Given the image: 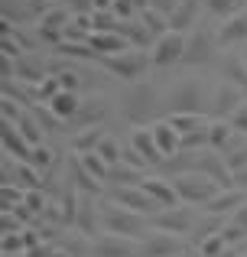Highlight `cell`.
Masks as SVG:
<instances>
[{"label":"cell","mask_w":247,"mask_h":257,"mask_svg":"<svg viewBox=\"0 0 247 257\" xmlns=\"http://www.w3.org/2000/svg\"><path fill=\"white\" fill-rule=\"evenodd\" d=\"M172 186H176V192H179V202H185V205H208V202L221 192V186H218L211 176H205L198 170L172 176Z\"/></svg>","instance_id":"1"},{"label":"cell","mask_w":247,"mask_h":257,"mask_svg":"<svg viewBox=\"0 0 247 257\" xmlns=\"http://www.w3.org/2000/svg\"><path fill=\"white\" fill-rule=\"evenodd\" d=\"M166 104H169V114H205L208 91H205V85L198 78H182V82L169 88Z\"/></svg>","instance_id":"2"},{"label":"cell","mask_w":247,"mask_h":257,"mask_svg":"<svg viewBox=\"0 0 247 257\" xmlns=\"http://www.w3.org/2000/svg\"><path fill=\"white\" fill-rule=\"evenodd\" d=\"M146 225L150 221L143 218L133 208H124L121 202H111V205L101 208V228L108 234H124V238H137V234H146Z\"/></svg>","instance_id":"3"},{"label":"cell","mask_w":247,"mask_h":257,"mask_svg":"<svg viewBox=\"0 0 247 257\" xmlns=\"http://www.w3.org/2000/svg\"><path fill=\"white\" fill-rule=\"evenodd\" d=\"M156 111H159V94H156V88H153V85L137 82V88H130V91H127L124 114H127V120H130V124L143 127L146 120L156 117Z\"/></svg>","instance_id":"4"},{"label":"cell","mask_w":247,"mask_h":257,"mask_svg":"<svg viewBox=\"0 0 247 257\" xmlns=\"http://www.w3.org/2000/svg\"><path fill=\"white\" fill-rule=\"evenodd\" d=\"M153 65V56H146L143 49H127V52H117V56H108L104 59V69L114 72L117 78H124V82H137V78H143V72Z\"/></svg>","instance_id":"5"},{"label":"cell","mask_w":247,"mask_h":257,"mask_svg":"<svg viewBox=\"0 0 247 257\" xmlns=\"http://www.w3.org/2000/svg\"><path fill=\"white\" fill-rule=\"evenodd\" d=\"M215 43H218V36L211 33V26L208 23H195V26H192V33L185 36V56H182V62L205 65L211 59V52H215Z\"/></svg>","instance_id":"6"},{"label":"cell","mask_w":247,"mask_h":257,"mask_svg":"<svg viewBox=\"0 0 247 257\" xmlns=\"http://www.w3.org/2000/svg\"><path fill=\"white\" fill-rule=\"evenodd\" d=\"M189 251L182 234H169V231H159V234H146L140 241V251L137 257H182Z\"/></svg>","instance_id":"7"},{"label":"cell","mask_w":247,"mask_h":257,"mask_svg":"<svg viewBox=\"0 0 247 257\" xmlns=\"http://www.w3.org/2000/svg\"><path fill=\"white\" fill-rule=\"evenodd\" d=\"M111 202H121L124 208H133L140 215H156L163 208L143 186H114L111 189Z\"/></svg>","instance_id":"8"},{"label":"cell","mask_w":247,"mask_h":257,"mask_svg":"<svg viewBox=\"0 0 247 257\" xmlns=\"http://www.w3.org/2000/svg\"><path fill=\"white\" fill-rule=\"evenodd\" d=\"M185 36L189 33H179V30H169L153 43L150 56H153V65H172V62H182L185 56Z\"/></svg>","instance_id":"9"},{"label":"cell","mask_w":247,"mask_h":257,"mask_svg":"<svg viewBox=\"0 0 247 257\" xmlns=\"http://www.w3.org/2000/svg\"><path fill=\"white\" fill-rule=\"evenodd\" d=\"M137 251H140V241L124 238V234H101L88 247L91 257H137Z\"/></svg>","instance_id":"10"},{"label":"cell","mask_w":247,"mask_h":257,"mask_svg":"<svg viewBox=\"0 0 247 257\" xmlns=\"http://www.w3.org/2000/svg\"><path fill=\"white\" fill-rule=\"evenodd\" d=\"M150 228H156V231H169V234H189L192 228H195V218H192L189 208H163V215H150Z\"/></svg>","instance_id":"11"},{"label":"cell","mask_w":247,"mask_h":257,"mask_svg":"<svg viewBox=\"0 0 247 257\" xmlns=\"http://www.w3.org/2000/svg\"><path fill=\"white\" fill-rule=\"evenodd\" d=\"M195 170L205 173V176H211V179H215L221 189H231V186H234V173L228 170V163H224V153H218V150H202V153H198Z\"/></svg>","instance_id":"12"},{"label":"cell","mask_w":247,"mask_h":257,"mask_svg":"<svg viewBox=\"0 0 247 257\" xmlns=\"http://www.w3.org/2000/svg\"><path fill=\"white\" fill-rule=\"evenodd\" d=\"M241 104H244L241 85L221 82V85H218V91H215V98H211V114H215V117H231Z\"/></svg>","instance_id":"13"},{"label":"cell","mask_w":247,"mask_h":257,"mask_svg":"<svg viewBox=\"0 0 247 257\" xmlns=\"http://www.w3.org/2000/svg\"><path fill=\"white\" fill-rule=\"evenodd\" d=\"M69 13L62 10V7H52V10H46L43 17H39V36L46 39V43L59 46L65 39V26H69Z\"/></svg>","instance_id":"14"},{"label":"cell","mask_w":247,"mask_h":257,"mask_svg":"<svg viewBox=\"0 0 247 257\" xmlns=\"http://www.w3.org/2000/svg\"><path fill=\"white\" fill-rule=\"evenodd\" d=\"M244 39H247V7L224 17V23L218 26V46H241Z\"/></svg>","instance_id":"15"},{"label":"cell","mask_w":247,"mask_h":257,"mask_svg":"<svg viewBox=\"0 0 247 257\" xmlns=\"http://www.w3.org/2000/svg\"><path fill=\"white\" fill-rule=\"evenodd\" d=\"M75 225L82 228L88 238H101V208H95L91 192H85L82 199H78V218H75Z\"/></svg>","instance_id":"16"},{"label":"cell","mask_w":247,"mask_h":257,"mask_svg":"<svg viewBox=\"0 0 247 257\" xmlns=\"http://www.w3.org/2000/svg\"><path fill=\"white\" fill-rule=\"evenodd\" d=\"M234 144H237L234 124H231L228 117H211V124H208V150L224 153V150H231Z\"/></svg>","instance_id":"17"},{"label":"cell","mask_w":247,"mask_h":257,"mask_svg":"<svg viewBox=\"0 0 247 257\" xmlns=\"http://www.w3.org/2000/svg\"><path fill=\"white\" fill-rule=\"evenodd\" d=\"M88 46L98 52V56H117V52L133 49L130 39L121 36L117 30H111V33H91V36H88Z\"/></svg>","instance_id":"18"},{"label":"cell","mask_w":247,"mask_h":257,"mask_svg":"<svg viewBox=\"0 0 247 257\" xmlns=\"http://www.w3.org/2000/svg\"><path fill=\"white\" fill-rule=\"evenodd\" d=\"M247 202V195H244V189H237V186H231V189H221V192L215 195V199L205 205V212L208 215H234L237 208H241Z\"/></svg>","instance_id":"19"},{"label":"cell","mask_w":247,"mask_h":257,"mask_svg":"<svg viewBox=\"0 0 247 257\" xmlns=\"http://www.w3.org/2000/svg\"><path fill=\"white\" fill-rule=\"evenodd\" d=\"M140 186H143L146 192H150V195H153V199H156L163 208L179 205V192H176V186H172V179H159V176H143V182H140Z\"/></svg>","instance_id":"20"},{"label":"cell","mask_w":247,"mask_h":257,"mask_svg":"<svg viewBox=\"0 0 247 257\" xmlns=\"http://www.w3.org/2000/svg\"><path fill=\"white\" fill-rule=\"evenodd\" d=\"M202 7H205V0H179V7L169 17V30L189 33V26L198 23V10H202Z\"/></svg>","instance_id":"21"},{"label":"cell","mask_w":247,"mask_h":257,"mask_svg":"<svg viewBox=\"0 0 247 257\" xmlns=\"http://www.w3.org/2000/svg\"><path fill=\"white\" fill-rule=\"evenodd\" d=\"M133 147H137V153L146 160V166H159L166 160L163 150L156 147V137H153L150 127H137V131H133Z\"/></svg>","instance_id":"22"},{"label":"cell","mask_w":247,"mask_h":257,"mask_svg":"<svg viewBox=\"0 0 247 257\" xmlns=\"http://www.w3.org/2000/svg\"><path fill=\"white\" fill-rule=\"evenodd\" d=\"M104 114H108L104 101H101V98H95V101H85V104L78 107V114L69 120V124L75 127V134H78V131H85V127H98V124L104 120Z\"/></svg>","instance_id":"23"},{"label":"cell","mask_w":247,"mask_h":257,"mask_svg":"<svg viewBox=\"0 0 247 257\" xmlns=\"http://www.w3.org/2000/svg\"><path fill=\"white\" fill-rule=\"evenodd\" d=\"M150 131H153V137H156V147L163 150V157H172V153L182 150V134H179L169 120H159V124L150 127Z\"/></svg>","instance_id":"24"},{"label":"cell","mask_w":247,"mask_h":257,"mask_svg":"<svg viewBox=\"0 0 247 257\" xmlns=\"http://www.w3.org/2000/svg\"><path fill=\"white\" fill-rule=\"evenodd\" d=\"M4 147L10 150V157H13V160H26V163H30L33 147L26 144V137L20 134V127H17V124H10V120H4Z\"/></svg>","instance_id":"25"},{"label":"cell","mask_w":247,"mask_h":257,"mask_svg":"<svg viewBox=\"0 0 247 257\" xmlns=\"http://www.w3.org/2000/svg\"><path fill=\"white\" fill-rule=\"evenodd\" d=\"M49 107H52V114H56L59 120H62V124H69L72 117H75L78 114V107H82V101H78V91H59L56 98L49 101Z\"/></svg>","instance_id":"26"},{"label":"cell","mask_w":247,"mask_h":257,"mask_svg":"<svg viewBox=\"0 0 247 257\" xmlns=\"http://www.w3.org/2000/svg\"><path fill=\"white\" fill-rule=\"evenodd\" d=\"M108 137L104 134V124H98V127H85V131H78L75 134V140H72V147H75L78 153H91V150H98L101 147V140Z\"/></svg>","instance_id":"27"},{"label":"cell","mask_w":247,"mask_h":257,"mask_svg":"<svg viewBox=\"0 0 247 257\" xmlns=\"http://www.w3.org/2000/svg\"><path fill=\"white\" fill-rule=\"evenodd\" d=\"M140 173L143 170H137V166H130V163H117V166H111L108 182H111V189L114 186H140V182H143Z\"/></svg>","instance_id":"28"},{"label":"cell","mask_w":247,"mask_h":257,"mask_svg":"<svg viewBox=\"0 0 247 257\" xmlns=\"http://www.w3.org/2000/svg\"><path fill=\"white\" fill-rule=\"evenodd\" d=\"M140 23L150 30V36H153V39H159L163 33H169V17H166V13H159V10H153V7L140 10Z\"/></svg>","instance_id":"29"},{"label":"cell","mask_w":247,"mask_h":257,"mask_svg":"<svg viewBox=\"0 0 247 257\" xmlns=\"http://www.w3.org/2000/svg\"><path fill=\"white\" fill-rule=\"evenodd\" d=\"M224 78L234 82V85H241V88H247V62H244L241 52H231V56L224 59Z\"/></svg>","instance_id":"30"},{"label":"cell","mask_w":247,"mask_h":257,"mask_svg":"<svg viewBox=\"0 0 247 257\" xmlns=\"http://www.w3.org/2000/svg\"><path fill=\"white\" fill-rule=\"evenodd\" d=\"M78 160H82V166L88 170L91 176H95L98 182H108V176H111V166L104 163L101 157H98V150H91V153H78Z\"/></svg>","instance_id":"31"},{"label":"cell","mask_w":247,"mask_h":257,"mask_svg":"<svg viewBox=\"0 0 247 257\" xmlns=\"http://www.w3.org/2000/svg\"><path fill=\"white\" fill-rule=\"evenodd\" d=\"M198 257H221L228 247H234V244H228V238H224V231H218V234H211V238H205V241H198Z\"/></svg>","instance_id":"32"},{"label":"cell","mask_w":247,"mask_h":257,"mask_svg":"<svg viewBox=\"0 0 247 257\" xmlns=\"http://www.w3.org/2000/svg\"><path fill=\"white\" fill-rule=\"evenodd\" d=\"M56 52H62V56H72V59H95L98 52L91 49L88 43H82V39H62V43L56 46Z\"/></svg>","instance_id":"33"},{"label":"cell","mask_w":247,"mask_h":257,"mask_svg":"<svg viewBox=\"0 0 247 257\" xmlns=\"http://www.w3.org/2000/svg\"><path fill=\"white\" fill-rule=\"evenodd\" d=\"M166 120H169L179 134H189V131H195V127L208 124V117H205V114H169Z\"/></svg>","instance_id":"34"},{"label":"cell","mask_w":247,"mask_h":257,"mask_svg":"<svg viewBox=\"0 0 247 257\" xmlns=\"http://www.w3.org/2000/svg\"><path fill=\"white\" fill-rule=\"evenodd\" d=\"M30 91H33V98H36V101H46V104H49V101L62 91V85H59V75H56V78H43V82L30 85Z\"/></svg>","instance_id":"35"},{"label":"cell","mask_w":247,"mask_h":257,"mask_svg":"<svg viewBox=\"0 0 247 257\" xmlns=\"http://www.w3.org/2000/svg\"><path fill=\"white\" fill-rule=\"evenodd\" d=\"M17 78L36 85V82H43V78H49V75H43V69H39L36 62H30L26 56H20V59H17Z\"/></svg>","instance_id":"36"},{"label":"cell","mask_w":247,"mask_h":257,"mask_svg":"<svg viewBox=\"0 0 247 257\" xmlns=\"http://www.w3.org/2000/svg\"><path fill=\"white\" fill-rule=\"evenodd\" d=\"M72 173H75V186L82 189V192H91V195H98V192H101V182H98L95 176L85 170V166H82V160H75V170H72Z\"/></svg>","instance_id":"37"},{"label":"cell","mask_w":247,"mask_h":257,"mask_svg":"<svg viewBox=\"0 0 247 257\" xmlns=\"http://www.w3.org/2000/svg\"><path fill=\"white\" fill-rule=\"evenodd\" d=\"M17 127H20V134L26 137V144H30V147H39V144H43V124H39V120H30L23 114V117L17 120Z\"/></svg>","instance_id":"38"},{"label":"cell","mask_w":247,"mask_h":257,"mask_svg":"<svg viewBox=\"0 0 247 257\" xmlns=\"http://www.w3.org/2000/svg\"><path fill=\"white\" fill-rule=\"evenodd\" d=\"M208 124H211V120H208ZM208 124L182 134V150H205V147H208Z\"/></svg>","instance_id":"39"},{"label":"cell","mask_w":247,"mask_h":257,"mask_svg":"<svg viewBox=\"0 0 247 257\" xmlns=\"http://www.w3.org/2000/svg\"><path fill=\"white\" fill-rule=\"evenodd\" d=\"M224 163H228L231 173H241L247 166V140H241V144H234L231 150H224Z\"/></svg>","instance_id":"40"},{"label":"cell","mask_w":247,"mask_h":257,"mask_svg":"<svg viewBox=\"0 0 247 257\" xmlns=\"http://www.w3.org/2000/svg\"><path fill=\"white\" fill-rule=\"evenodd\" d=\"M98 157H101L108 166H117V163H121V157H124V150H121V144H117L114 137H104L101 147H98Z\"/></svg>","instance_id":"41"},{"label":"cell","mask_w":247,"mask_h":257,"mask_svg":"<svg viewBox=\"0 0 247 257\" xmlns=\"http://www.w3.org/2000/svg\"><path fill=\"white\" fill-rule=\"evenodd\" d=\"M0 251L4 257H13V254H23L26 251V241H23V231H13V234H4V241H0Z\"/></svg>","instance_id":"42"},{"label":"cell","mask_w":247,"mask_h":257,"mask_svg":"<svg viewBox=\"0 0 247 257\" xmlns=\"http://www.w3.org/2000/svg\"><path fill=\"white\" fill-rule=\"evenodd\" d=\"M205 7H208L211 17H231L241 7V0H205Z\"/></svg>","instance_id":"43"},{"label":"cell","mask_w":247,"mask_h":257,"mask_svg":"<svg viewBox=\"0 0 247 257\" xmlns=\"http://www.w3.org/2000/svg\"><path fill=\"white\" fill-rule=\"evenodd\" d=\"M52 160H56V153H52L49 147H43V144H39V147H33V157H30V163L36 166V170H46V166H49Z\"/></svg>","instance_id":"44"},{"label":"cell","mask_w":247,"mask_h":257,"mask_svg":"<svg viewBox=\"0 0 247 257\" xmlns=\"http://www.w3.org/2000/svg\"><path fill=\"white\" fill-rule=\"evenodd\" d=\"M111 10H114V17H117V20H130L133 13H140L133 0H114V7H111Z\"/></svg>","instance_id":"45"},{"label":"cell","mask_w":247,"mask_h":257,"mask_svg":"<svg viewBox=\"0 0 247 257\" xmlns=\"http://www.w3.org/2000/svg\"><path fill=\"white\" fill-rule=\"evenodd\" d=\"M0 114H4V120H10V124H17L23 114H20V107H17V101L13 98H7L4 94V104H0Z\"/></svg>","instance_id":"46"},{"label":"cell","mask_w":247,"mask_h":257,"mask_svg":"<svg viewBox=\"0 0 247 257\" xmlns=\"http://www.w3.org/2000/svg\"><path fill=\"white\" fill-rule=\"evenodd\" d=\"M228 120H231V124H234V131H237V134H241V137H247V101H244V104H241V107H237V111H234V114H231V117H228Z\"/></svg>","instance_id":"47"},{"label":"cell","mask_w":247,"mask_h":257,"mask_svg":"<svg viewBox=\"0 0 247 257\" xmlns=\"http://www.w3.org/2000/svg\"><path fill=\"white\" fill-rule=\"evenodd\" d=\"M23 205H26V208H30V212H33V215H36V212H43V208H46V195H43V192H36V189H33V192H26V199H23Z\"/></svg>","instance_id":"48"},{"label":"cell","mask_w":247,"mask_h":257,"mask_svg":"<svg viewBox=\"0 0 247 257\" xmlns=\"http://www.w3.org/2000/svg\"><path fill=\"white\" fill-rule=\"evenodd\" d=\"M59 85H62L65 91H78V85H82V82H78L75 72H59Z\"/></svg>","instance_id":"49"},{"label":"cell","mask_w":247,"mask_h":257,"mask_svg":"<svg viewBox=\"0 0 247 257\" xmlns=\"http://www.w3.org/2000/svg\"><path fill=\"white\" fill-rule=\"evenodd\" d=\"M153 10H159V13H166V17H172V10L179 7V0H153Z\"/></svg>","instance_id":"50"},{"label":"cell","mask_w":247,"mask_h":257,"mask_svg":"<svg viewBox=\"0 0 247 257\" xmlns=\"http://www.w3.org/2000/svg\"><path fill=\"white\" fill-rule=\"evenodd\" d=\"M231 221H234V225H237V228H241V231L247 234V202H244L241 208H237L234 215H231Z\"/></svg>","instance_id":"51"},{"label":"cell","mask_w":247,"mask_h":257,"mask_svg":"<svg viewBox=\"0 0 247 257\" xmlns=\"http://www.w3.org/2000/svg\"><path fill=\"white\" fill-rule=\"evenodd\" d=\"M114 7V0H91V13L95 10H111Z\"/></svg>","instance_id":"52"},{"label":"cell","mask_w":247,"mask_h":257,"mask_svg":"<svg viewBox=\"0 0 247 257\" xmlns=\"http://www.w3.org/2000/svg\"><path fill=\"white\" fill-rule=\"evenodd\" d=\"M234 186L237 189H247V166H244L241 173H234Z\"/></svg>","instance_id":"53"},{"label":"cell","mask_w":247,"mask_h":257,"mask_svg":"<svg viewBox=\"0 0 247 257\" xmlns=\"http://www.w3.org/2000/svg\"><path fill=\"white\" fill-rule=\"evenodd\" d=\"M221 257H241V247H237V244H234V247H228V251H224Z\"/></svg>","instance_id":"54"},{"label":"cell","mask_w":247,"mask_h":257,"mask_svg":"<svg viewBox=\"0 0 247 257\" xmlns=\"http://www.w3.org/2000/svg\"><path fill=\"white\" fill-rule=\"evenodd\" d=\"M133 4H137V10H146V7H150L153 0H133Z\"/></svg>","instance_id":"55"},{"label":"cell","mask_w":247,"mask_h":257,"mask_svg":"<svg viewBox=\"0 0 247 257\" xmlns=\"http://www.w3.org/2000/svg\"><path fill=\"white\" fill-rule=\"evenodd\" d=\"M72 4H75V7H91L88 0H72Z\"/></svg>","instance_id":"56"},{"label":"cell","mask_w":247,"mask_h":257,"mask_svg":"<svg viewBox=\"0 0 247 257\" xmlns=\"http://www.w3.org/2000/svg\"><path fill=\"white\" fill-rule=\"evenodd\" d=\"M241 56H244V62H247V46H244V49H241Z\"/></svg>","instance_id":"57"},{"label":"cell","mask_w":247,"mask_h":257,"mask_svg":"<svg viewBox=\"0 0 247 257\" xmlns=\"http://www.w3.org/2000/svg\"><path fill=\"white\" fill-rule=\"evenodd\" d=\"M241 7H247V0H241Z\"/></svg>","instance_id":"58"},{"label":"cell","mask_w":247,"mask_h":257,"mask_svg":"<svg viewBox=\"0 0 247 257\" xmlns=\"http://www.w3.org/2000/svg\"><path fill=\"white\" fill-rule=\"evenodd\" d=\"M13 257H20V254H13Z\"/></svg>","instance_id":"59"},{"label":"cell","mask_w":247,"mask_h":257,"mask_svg":"<svg viewBox=\"0 0 247 257\" xmlns=\"http://www.w3.org/2000/svg\"><path fill=\"white\" fill-rule=\"evenodd\" d=\"M241 257H247V254H241Z\"/></svg>","instance_id":"60"}]
</instances>
